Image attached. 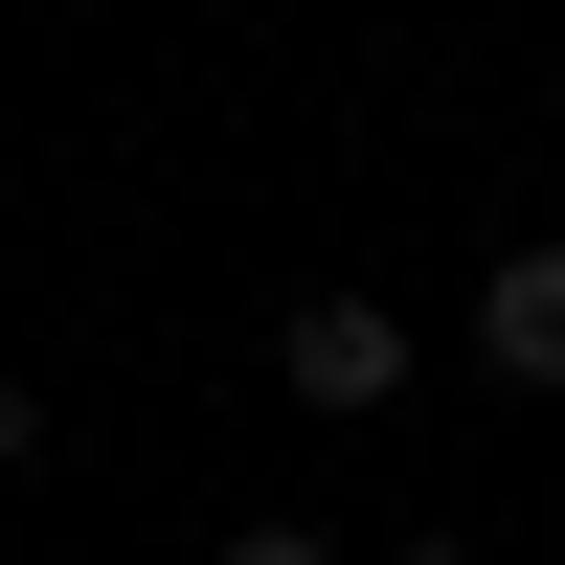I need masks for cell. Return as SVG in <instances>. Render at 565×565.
Listing matches in <instances>:
<instances>
[{"label":"cell","mask_w":565,"mask_h":565,"mask_svg":"<svg viewBox=\"0 0 565 565\" xmlns=\"http://www.w3.org/2000/svg\"><path fill=\"white\" fill-rule=\"evenodd\" d=\"M271 385H295V407H407V317H385V295H295Z\"/></svg>","instance_id":"6da1fadb"},{"label":"cell","mask_w":565,"mask_h":565,"mask_svg":"<svg viewBox=\"0 0 565 565\" xmlns=\"http://www.w3.org/2000/svg\"><path fill=\"white\" fill-rule=\"evenodd\" d=\"M476 362L498 385H565V226H521V249L476 271Z\"/></svg>","instance_id":"7a4b0ae2"},{"label":"cell","mask_w":565,"mask_h":565,"mask_svg":"<svg viewBox=\"0 0 565 565\" xmlns=\"http://www.w3.org/2000/svg\"><path fill=\"white\" fill-rule=\"evenodd\" d=\"M204 565H340V521H226Z\"/></svg>","instance_id":"3957f363"},{"label":"cell","mask_w":565,"mask_h":565,"mask_svg":"<svg viewBox=\"0 0 565 565\" xmlns=\"http://www.w3.org/2000/svg\"><path fill=\"white\" fill-rule=\"evenodd\" d=\"M0 476H45V385H23V362H0Z\"/></svg>","instance_id":"277c9868"},{"label":"cell","mask_w":565,"mask_h":565,"mask_svg":"<svg viewBox=\"0 0 565 565\" xmlns=\"http://www.w3.org/2000/svg\"><path fill=\"white\" fill-rule=\"evenodd\" d=\"M385 565H476V543H385Z\"/></svg>","instance_id":"5b68a950"}]
</instances>
